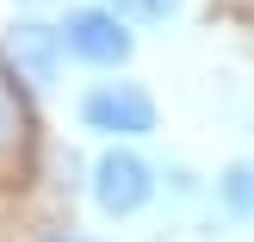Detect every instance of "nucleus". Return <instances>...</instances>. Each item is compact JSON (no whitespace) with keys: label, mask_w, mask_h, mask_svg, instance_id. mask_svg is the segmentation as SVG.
Returning a JSON list of instances; mask_svg holds the SVG:
<instances>
[{"label":"nucleus","mask_w":254,"mask_h":242,"mask_svg":"<svg viewBox=\"0 0 254 242\" xmlns=\"http://www.w3.org/2000/svg\"><path fill=\"white\" fill-rule=\"evenodd\" d=\"M56 31H62V56L93 62V69H118V62H130V50H136V37L124 31V19L112 6H74Z\"/></svg>","instance_id":"f257e3e1"},{"label":"nucleus","mask_w":254,"mask_h":242,"mask_svg":"<svg viewBox=\"0 0 254 242\" xmlns=\"http://www.w3.org/2000/svg\"><path fill=\"white\" fill-rule=\"evenodd\" d=\"M81 124L99 137H149L155 131V99L136 81H99L81 93Z\"/></svg>","instance_id":"f03ea898"},{"label":"nucleus","mask_w":254,"mask_h":242,"mask_svg":"<svg viewBox=\"0 0 254 242\" xmlns=\"http://www.w3.org/2000/svg\"><path fill=\"white\" fill-rule=\"evenodd\" d=\"M155 199V168L130 149H106L93 161V205L106 218H136V211Z\"/></svg>","instance_id":"7ed1b4c3"},{"label":"nucleus","mask_w":254,"mask_h":242,"mask_svg":"<svg viewBox=\"0 0 254 242\" xmlns=\"http://www.w3.org/2000/svg\"><path fill=\"white\" fill-rule=\"evenodd\" d=\"M6 50H12V62H19V75L31 87H50L56 81V56H62V31H50V25H37V19H19L6 31Z\"/></svg>","instance_id":"20e7f679"},{"label":"nucleus","mask_w":254,"mask_h":242,"mask_svg":"<svg viewBox=\"0 0 254 242\" xmlns=\"http://www.w3.org/2000/svg\"><path fill=\"white\" fill-rule=\"evenodd\" d=\"M217 205L230 211L236 224H254V156L230 161V168L217 174Z\"/></svg>","instance_id":"39448f33"},{"label":"nucleus","mask_w":254,"mask_h":242,"mask_svg":"<svg viewBox=\"0 0 254 242\" xmlns=\"http://www.w3.org/2000/svg\"><path fill=\"white\" fill-rule=\"evenodd\" d=\"M118 19H143V25H161V19H174V12L186 6V0H106Z\"/></svg>","instance_id":"423d86ee"},{"label":"nucleus","mask_w":254,"mask_h":242,"mask_svg":"<svg viewBox=\"0 0 254 242\" xmlns=\"http://www.w3.org/2000/svg\"><path fill=\"white\" fill-rule=\"evenodd\" d=\"M25 118H19V99L6 93V81H0V156H12V143H19Z\"/></svg>","instance_id":"0eeeda50"},{"label":"nucleus","mask_w":254,"mask_h":242,"mask_svg":"<svg viewBox=\"0 0 254 242\" xmlns=\"http://www.w3.org/2000/svg\"><path fill=\"white\" fill-rule=\"evenodd\" d=\"M44 242H93V236H44Z\"/></svg>","instance_id":"6e6552de"}]
</instances>
